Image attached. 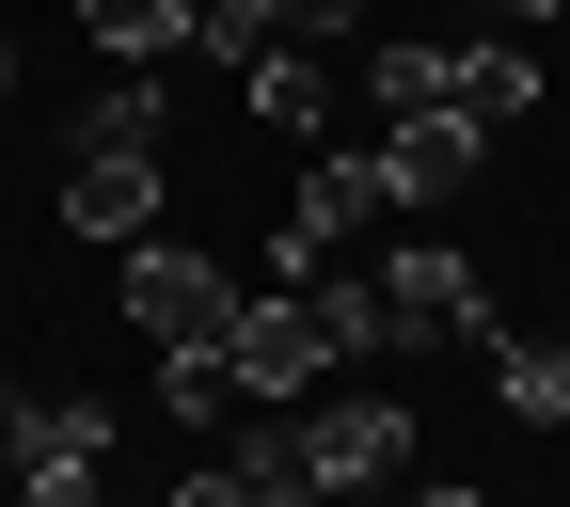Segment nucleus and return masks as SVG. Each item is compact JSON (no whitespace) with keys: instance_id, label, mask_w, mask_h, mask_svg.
<instances>
[{"instance_id":"nucleus-1","label":"nucleus","mask_w":570,"mask_h":507,"mask_svg":"<svg viewBox=\"0 0 570 507\" xmlns=\"http://www.w3.org/2000/svg\"><path fill=\"white\" fill-rule=\"evenodd\" d=\"M223 365H238V397H254V412H302V397L333 381L317 285H254V302H238V333H223Z\"/></svg>"},{"instance_id":"nucleus-2","label":"nucleus","mask_w":570,"mask_h":507,"mask_svg":"<svg viewBox=\"0 0 570 507\" xmlns=\"http://www.w3.org/2000/svg\"><path fill=\"white\" fill-rule=\"evenodd\" d=\"M285 428H302L317 491H396V476H412V412H396L381 381H348V397H302Z\"/></svg>"},{"instance_id":"nucleus-3","label":"nucleus","mask_w":570,"mask_h":507,"mask_svg":"<svg viewBox=\"0 0 570 507\" xmlns=\"http://www.w3.org/2000/svg\"><path fill=\"white\" fill-rule=\"evenodd\" d=\"M365 223H396V206H381V159H365V143H302V191H285V285H302L317 254H348Z\"/></svg>"},{"instance_id":"nucleus-4","label":"nucleus","mask_w":570,"mask_h":507,"mask_svg":"<svg viewBox=\"0 0 570 507\" xmlns=\"http://www.w3.org/2000/svg\"><path fill=\"white\" fill-rule=\"evenodd\" d=\"M127 318H142V349H223L238 333V285L206 254H175V238H127Z\"/></svg>"},{"instance_id":"nucleus-5","label":"nucleus","mask_w":570,"mask_h":507,"mask_svg":"<svg viewBox=\"0 0 570 507\" xmlns=\"http://www.w3.org/2000/svg\"><path fill=\"white\" fill-rule=\"evenodd\" d=\"M381 302H396V349H491V285H475V254L396 238V254H381Z\"/></svg>"},{"instance_id":"nucleus-6","label":"nucleus","mask_w":570,"mask_h":507,"mask_svg":"<svg viewBox=\"0 0 570 507\" xmlns=\"http://www.w3.org/2000/svg\"><path fill=\"white\" fill-rule=\"evenodd\" d=\"M365 159H381V206L412 223V206H460V191H475V159H491V127H475V111H396V127L365 143Z\"/></svg>"},{"instance_id":"nucleus-7","label":"nucleus","mask_w":570,"mask_h":507,"mask_svg":"<svg viewBox=\"0 0 570 507\" xmlns=\"http://www.w3.org/2000/svg\"><path fill=\"white\" fill-rule=\"evenodd\" d=\"M0 445H17V476H111L127 412H111V397H17V412H0Z\"/></svg>"},{"instance_id":"nucleus-8","label":"nucleus","mask_w":570,"mask_h":507,"mask_svg":"<svg viewBox=\"0 0 570 507\" xmlns=\"http://www.w3.org/2000/svg\"><path fill=\"white\" fill-rule=\"evenodd\" d=\"M63 223L80 238H159V159L142 143H80L63 159Z\"/></svg>"},{"instance_id":"nucleus-9","label":"nucleus","mask_w":570,"mask_h":507,"mask_svg":"<svg viewBox=\"0 0 570 507\" xmlns=\"http://www.w3.org/2000/svg\"><path fill=\"white\" fill-rule=\"evenodd\" d=\"M491 412L508 428H570V349L554 333H491Z\"/></svg>"},{"instance_id":"nucleus-10","label":"nucleus","mask_w":570,"mask_h":507,"mask_svg":"<svg viewBox=\"0 0 570 507\" xmlns=\"http://www.w3.org/2000/svg\"><path fill=\"white\" fill-rule=\"evenodd\" d=\"M302 285H317V333H333V365H381V349H396V302H381V270H333V254H317Z\"/></svg>"},{"instance_id":"nucleus-11","label":"nucleus","mask_w":570,"mask_h":507,"mask_svg":"<svg viewBox=\"0 0 570 507\" xmlns=\"http://www.w3.org/2000/svg\"><path fill=\"white\" fill-rule=\"evenodd\" d=\"M238 96H254V127H285V143H317V127H333V80H317L302 48H254V64H238Z\"/></svg>"},{"instance_id":"nucleus-12","label":"nucleus","mask_w":570,"mask_h":507,"mask_svg":"<svg viewBox=\"0 0 570 507\" xmlns=\"http://www.w3.org/2000/svg\"><path fill=\"white\" fill-rule=\"evenodd\" d=\"M460 111H475V127H523V111H539V48H523V32L460 48Z\"/></svg>"},{"instance_id":"nucleus-13","label":"nucleus","mask_w":570,"mask_h":507,"mask_svg":"<svg viewBox=\"0 0 570 507\" xmlns=\"http://www.w3.org/2000/svg\"><path fill=\"white\" fill-rule=\"evenodd\" d=\"M365 96H381V111H460V48H428V32L365 48Z\"/></svg>"},{"instance_id":"nucleus-14","label":"nucleus","mask_w":570,"mask_h":507,"mask_svg":"<svg viewBox=\"0 0 570 507\" xmlns=\"http://www.w3.org/2000/svg\"><path fill=\"white\" fill-rule=\"evenodd\" d=\"M80 32H96L111 64H175V48H190V0H80Z\"/></svg>"},{"instance_id":"nucleus-15","label":"nucleus","mask_w":570,"mask_h":507,"mask_svg":"<svg viewBox=\"0 0 570 507\" xmlns=\"http://www.w3.org/2000/svg\"><path fill=\"white\" fill-rule=\"evenodd\" d=\"M159 127H175V111H159V80H142V64H127L96 111H80V143H142V159H159Z\"/></svg>"},{"instance_id":"nucleus-16","label":"nucleus","mask_w":570,"mask_h":507,"mask_svg":"<svg viewBox=\"0 0 570 507\" xmlns=\"http://www.w3.org/2000/svg\"><path fill=\"white\" fill-rule=\"evenodd\" d=\"M238 17H254V48H317V32L365 17V0H238Z\"/></svg>"},{"instance_id":"nucleus-17","label":"nucleus","mask_w":570,"mask_h":507,"mask_svg":"<svg viewBox=\"0 0 570 507\" xmlns=\"http://www.w3.org/2000/svg\"><path fill=\"white\" fill-rule=\"evenodd\" d=\"M175 507H254V491H238L223 460H206V476H175Z\"/></svg>"},{"instance_id":"nucleus-18","label":"nucleus","mask_w":570,"mask_h":507,"mask_svg":"<svg viewBox=\"0 0 570 507\" xmlns=\"http://www.w3.org/2000/svg\"><path fill=\"white\" fill-rule=\"evenodd\" d=\"M32 507H111V491L96 476H32Z\"/></svg>"},{"instance_id":"nucleus-19","label":"nucleus","mask_w":570,"mask_h":507,"mask_svg":"<svg viewBox=\"0 0 570 507\" xmlns=\"http://www.w3.org/2000/svg\"><path fill=\"white\" fill-rule=\"evenodd\" d=\"M491 17H508V32H554V0H491Z\"/></svg>"},{"instance_id":"nucleus-20","label":"nucleus","mask_w":570,"mask_h":507,"mask_svg":"<svg viewBox=\"0 0 570 507\" xmlns=\"http://www.w3.org/2000/svg\"><path fill=\"white\" fill-rule=\"evenodd\" d=\"M412 507H491V491H412Z\"/></svg>"},{"instance_id":"nucleus-21","label":"nucleus","mask_w":570,"mask_h":507,"mask_svg":"<svg viewBox=\"0 0 570 507\" xmlns=\"http://www.w3.org/2000/svg\"><path fill=\"white\" fill-rule=\"evenodd\" d=\"M0 80H17V48H0Z\"/></svg>"},{"instance_id":"nucleus-22","label":"nucleus","mask_w":570,"mask_h":507,"mask_svg":"<svg viewBox=\"0 0 570 507\" xmlns=\"http://www.w3.org/2000/svg\"><path fill=\"white\" fill-rule=\"evenodd\" d=\"M190 17H223V0H190Z\"/></svg>"}]
</instances>
